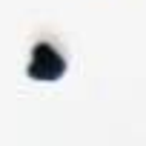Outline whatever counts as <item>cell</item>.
I'll list each match as a JSON object with an SVG mask.
<instances>
[{
	"instance_id": "6da1fadb",
	"label": "cell",
	"mask_w": 146,
	"mask_h": 146,
	"mask_svg": "<svg viewBox=\"0 0 146 146\" xmlns=\"http://www.w3.org/2000/svg\"><path fill=\"white\" fill-rule=\"evenodd\" d=\"M40 52H43V66H35L32 69V75H40V78H46V80H52L54 75H57V72L63 69V60H60V54L52 49V46H37Z\"/></svg>"
}]
</instances>
